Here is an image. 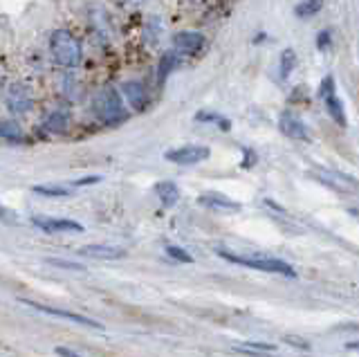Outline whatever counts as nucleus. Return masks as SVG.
Listing matches in <instances>:
<instances>
[{
  "label": "nucleus",
  "mask_w": 359,
  "mask_h": 357,
  "mask_svg": "<svg viewBox=\"0 0 359 357\" xmlns=\"http://www.w3.org/2000/svg\"><path fill=\"white\" fill-rule=\"evenodd\" d=\"M45 263H50V265H54V267H65V270H79V272H84V270H86L84 265H77V263L63 261V258H47Z\"/></svg>",
  "instance_id": "obj_26"
},
{
  "label": "nucleus",
  "mask_w": 359,
  "mask_h": 357,
  "mask_svg": "<svg viewBox=\"0 0 359 357\" xmlns=\"http://www.w3.org/2000/svg\"><path fill=\"white\" fill-rule=\"evenodd\" d=\"M319 99H325V97H330V95H334L337 93V84H334V77L332 75H325L323 79H321V84H319Z\"/></svg>",
  "instance_id": "obj_24"
},
{
  "label": "nucleus",
  "mask_w": 359,
  "mask_h": 357,
  "mask_svg": "<svg viewBox=\"0 0 359 357\" xmlns=\"http://www.w3.org/2000/svg\"><path fill=\"white\" fill-rule=\"evenodd\" d=\"M5 103L12 115H27V112L34 108V93H32V88L27 84L16 81V84L7 88Z\"/></svg>",
  "instance_id": "obj_4"
},
{
  "label": "nucleus",
  "mask_w": 359,
  "mask_h": 357,
  "mask_svg": "<svg viewBox=\"0 0 359 357\" xmlns=\"http://www.w3.org/2000/svg\"><path fill=\"white\" fill-rule=\"evenodd\" d=\"M218 256L225 258L234 265L240 267H251V270H260V272H272V274H281V277H290L295 279L297 272L290 263L281 261V258H249V256H236L227 249H218Z\"/></svg>",
  "instance_id": "obj_3"
},
{
  "label": "nucleus",
  "mask_w": 359,
  "mask_h": 357,
  "mask_svg": "<svg viewBox=\"0 0 359 357\" xmlns=\"http://www.w3.org/2000/svg\"><path fill=\"white\" fill-rule=\"evenodd\" d=\"M171 43H173V52L177 56H195V54H200L202 50H205L207 38H205V34H200V32L184 29V32L173 34Z\"/></svg>",
  "instance_id": "obj_7"
},
{
  "label": "nucleus",
  "mask_w": 359,
  "mask_h": 357,
  "mask_svg": "<svg viewBox=\"0 0 359 357\" xmlns=\"http://www.w3.org/2000/svg\"><path fill=\"white\" fill-rule=\"evenodd\" d=\"M23 126L16 119H0V140L7 142H23Z\"/></svg>",
  "instance_id": "obj_17"
},
{
  "label": "nucleus",
  "mask_w": 359,
  "mask_h": 357,
  "mask_svg": "<svg viewBox=\"0 0 359 357\" xmlns=\"http://www.w3.org/2000/svg\"><path fill=\"white\" fill-rule=\"evenodd\" d=\"M243 346L254 348V351H263V353H274L276 351V346L274 344H267V342H247V344H243Z\"/></svg>",
  "instance_id": "obj_28"
},
{
  "label": "nucleus",
  "mask_w": 359,
  "mask_h": 357,
  "mask_svg": "<svg viewBox=\"0 0 359 357\" xmlns=\"http://www.w3.org/2000/svg\"><path fill=\"white\" fill-rule=\"evenodd\" d=\"M79 256L88 258H101V261H115V258H124L126 251L115 245H103V243H92V245H84L79 249Z\"/></svg>",
  "instance_id": "obj_12"
},
{
  "label": "nucleus",
  "mask_w": 359,
  "mask_h": 357,
  "mask_svg": "<svg viewBox=\"0 0 359 357\" xmlns=\"http://www.w3.org/2000/svg\"><path fill=\"white\" fill-rule=\"evenodd\" d=\"M323 3L325 0H301L295 7V14L299 19H312V16H317L323 10Z\"/></svg>",
  "instance_id": "obj_20"
},
{
  "label": "nucleus",
  "mask_w": 359,
  "mask_h": 357,
  "mask_svg": "<svg viewBox=\"0 0 359 357\" xmlns=\"http://www.w3.org/2000/svg\"><path fill=\"white\" fill-rule=\"evenodd\" d=\"M43 128L52 135H63L70 128V115L65 110H52L50 115L45 117Z\"/></svg>",
  "instance_id": "obj_14"
},
{
  "label": "nucleus",
  "mask_w": 359,
  "mask_h": 357,
  "mask_svg": "<svg viewBox=\"0 0 359 357\" xmlns=\"http://www.w3.org/2000/svg\"><path fill=\"white\" fill-rule=\"evenodd\" d=\"M198 202L202 207H207V209H216V212H238V209H240V202L227 198V196H223V193H218V191L202 193V196L198 198Z\"/></svg>",
  "instance_id": "obj_13"
},
{
  "label": "nucleus",
  "mask_w": 359,
  "mask_h": 357,
  "mask_svg": "<svg viewBox=\"0 0 359 357\" xmlns=\"http://www.w3.org/2000/svg\"><path fill=\"white\" fill-rule=\"evenodd\" d=\"M121 97H124V101L128 103V108L135 110V112H144L151 106L149 88L137 79H130V81H124V84H121Z\"/></svg>",
  "instance_id": "obj_8"
},
{
  "label": "nucleus",
  "mask_w": 359,
  "mask_h": 357,
  "mask_svg": "<svg viewBox=\"0 0 359 357\" xmlns=\"http://www.w3.org/2000/svg\"><path fill=\"white\" fill-rule=\"evenodd\" d=\"M21 301L25 304V306H29V308H34V310H38V312L50 315V317L68 319V321H72V323H81V326L92 328V330H99V332L103 330V323L90 319V317H84V315H79V312H70V310H61V308H52V306H45V304H36V301H32V299H21Z\"/></svg>",
  "instance_id": "obj_6"
},
{
  "label": "nucleus",
  "mask_w": 359,
  "mask_h": 357,
  "mask_svg": "<svg viewBox=\"0 0 359 357\" xmlns=\"http://www.w3.org/2000/svg\"><path fill=\"white\" fill-rule=\"evenodd\" d=\"M54 353L59 355V357H81L79 353L70 351V348H65V346H56V348H54Z\"/></svg>",
  "instance_id": "obj_30"
},
{
  "label": "nucleus",
  "mask_w": 359,
  "mask_h": 357,
  "mask_svg": "<svg viewBox=\"0 0 359 357\" xmlns=\"http://www.w3.org/2000/svg\"><path fill=\"white\" fill-rule=\"evenodd\" d=\"M177 63H180V56H177L173 50L162 56L160 63H158V84H160V86L164 84V81L171 77V72H173V70L177 68Z\"/></svg>",
  "instance_id": "obj_18"
},
{
  "label": "nucleus",
  "mask_w": 359,
  "mask_h": 357,
  "mask_svg": "<svg viewBox=\"0 0 359 357\" xmlns=\"http://www.w3.org/2000/svg\"><path fill=\"white\" fill-rule=\"evenodd\" d=\"M346 346L350 348V351H359V342H348Z\"/></svg>",
  "instance_id": "obj_33"
},
{
  "label": "nucleus",
  "mask_w": 359,
  "mask_h": 357,
  "mask_svg": "<svg viewBox=\"0 0 359 357\" xmlns=\"http://www.w3.org/2000/svg\"><path fill=\"white\" fill-rule=\"evenodd\" d=\"M195 119L198 121H211V124H218L223 131H230L232 128V121L230 119H225V117H220L218 112H207V110H200L198 115H195Z\"/></svg>",
  "instance_id": "obj_23"
},
{
  "label": "nucleus",
  "mask_w": 359,
  "mask_h": 357,
  "mask_svg": "<svg viewBox=\"0 0 359 357\" xmlns=\"http://www.w3.org/2000/svg\"><path fill=\"white\" fill-rule=\"evenodd\" d=\"M323 106H325V110H328V115H330V119H332V121H337L339 126H346V124H348L344 101L339 99L337 93L330 95V97H325V99H323Z\"/></svg>",
  "instance_id": "obj_16"
},
{
  "label": "nucleus",
  "mask_w": 359,
  "mask_h": 357,
  "mask_svg": "<svg viewBox=\"0 0 359 357\" xmlns=\"http://www.w3.org/2000/svg\"><path fill=\"white\" fill-rule=\"evenodd\" d=\"M32 191L38 193V196H50V198H65L72 193L70 189H65V186H50V184H38Z\"/></svg>",
  "instance_id": "obj_22"
},
{
  "label": "nucleus",
  "mask_w": 359,
  "mask_h": 357,
  "mask_svg": "<svg viewBox=\"0 0 359 357\" xmlns=\"http://www.w3.org/2000/svg\"><path fill=\"white\" fill-rule=\"evenodd\" d=\"M295 68H297V54H295L292 47H285V50L281 52V59H279V77H281V81L290 79L292 72H295Z\"/></svg>",
  "instance_id": "obj_19"
},
{
  "label": "nucleus",
  "mask_w": 359,
  "mask_h": 357,
  "mask_svg": "<svg viewBox=\"0 0 359 357\" xmlns=\"http://www.w3.org/2000/svg\"><path fill=\"white\" fill-rule=\"evenodd\" d=\"M117 3L119 7H124V10H140L146 0H117Z\"/></svg>",
  "instance_id": "obj_29"
},
{
  "label": "nucleus",
  "mask_w": 359,
  "mask_h": 357,
  "mask_svg": "<svg viewBox=\"0 0 359 357\" xmlns=\"http://www.w3.org/2000/svg\"><path fill=\"white\" fill-rule=\"evenodd\" d=\"M330 29H323V32H319V34H317V50H328V45H330Z\"/></svg>",
  "instance_id": "obj_27"
},
{
  "label": "nucleus",
  "mask_w": 359,
  "mask_h": 357,
  "mask_svg": "<svg viewBox=\"0 0 359 357\" xmlns=\"http://www.w3.org/2000/svg\"><path fill=\"white\" fill-rule=\"evenodd\" d=\"M285 342L292 344V346H299V348H310L308 342H304V339H295V337H285Z\"/></svg>",
  "instance_id": "obj_32"
},
{
  "label": "nucleus",
  "mask_w": 359,
  "mask_h": 357,
  "mask_svg": "<svg viewBox=\"0 0 359 357\" xmlns=\"http://www.w3.org/2000/svg\"><path fill=\"white\" fill-rule=\"evenodd\" d=\"M160 38H162V23H160V19L151 16V19L146 21V43L158 45Z\"/></svg>",
  "instance_id": "obj_21"
},
{
  "label": "nucleus",
  "mask_w": 359,
  "mask_h": 357,
  "mask_svg": "<svg viewBox=\"0 0 359 357\" xmlns=\"http://www.w3.org/2000/svg\"><path fill=\"white\" fill-rule=\"evenodd\" d=\"M3 93H5V81H3V77H0V97H3Z\"/></svg>",
  "instance_id": "obj_34"
},
{
  "label": "nucleus",
  "mask_w": 359,
  "mask_h": 357,
  "mask_svg": "<svg viewBox=\"0 0 359 357\" xmlns=\"http://www.w3.org/2000/svg\"><path fill=\"white\" fill-rule=\"evenodd\" d=\"M101 177L99 175H90V177H84V180H77L75 186H86V184H95V182H99Z\"/></svg>",
  "instance_id": "obj_31"
},
{
  "label": "nucleus",
  "mask_w": 359,
  "mask_h": 357,
  "mask_svg": "<svg viewBox=\"0 0 359 357\" xmlns=\"http://www.w3.org/2000/svg\"><path fill=\"white\" fill-rule=\"evenodd\" d=\"M155 193H158V198L164 207H173V205H177V200H180L177 184L171 182V180H162V182L155 184Z\"/></svg>",
  "instance_id": "obj_15"
},
{
  "label": "nucleus",
  "mask_w": 359,
  "mask_h": 357,
  "mask_svg": "<svg viewBox=\"0 0 359 357\" xmlns=\"http://www.w3.org/2000/svg\"><path fill=\"white\" fill-rule=\"evenodd\" d=\"M50 52L56 66L75 70L81 66L84 61V47H81V40L72 34L70 29H54L50 36Z\"/></svg>",
  "instance_id": "obj_1"
},
{
  "label": "nucleus",
  "mask_w": 359,
  "mask_h": 357,
  "mask_svg": "<svg viewBox=\"0 0 359 357\" xmlns=\"http://www.w3.org/2000/svg\"><path fill=\"white\" fill-rule=\"evenodd\" d=\"M279 131L285 137H290V140L310 142V128L306 126V121L299 115H295L292 110H283L279 115Z\"/></svg>",
  "instance_id": "obj_9"
},
{
  "label": "nucleus",
  "mask_w": 359,
  "mask_h": 357,
  "mask_svg": "<svg viewBox=\"0 0 359 357\" xmlns=\"http://www.w3.org/2000/svg\"><path fill=\"white\" fill-rule=\"evenodd\" d=\"M209 156H211L209 146L184 144V146H177V149L166 151L164 153V160L166 162H173V164H180V167H193V164H200V162L209 160Z\"/></svg>",
  "instance_id": "obj_5"
},
{
  "label": "nucleus",
  "mask_w": 359,
  "mask_h": 357,
  "mask_svg": "<svg viewBox=\"0 0 359 357\" xmlns=\"http://www.w3.org/2000/svg\"><path fill=\"white\" fill-rule=\"evenodd\" d=\"M32 225L47 234H65V232H84V225L70 218H50V216H32Z\"/></svg>",
  "instance_id": "obj_10"
},
{
  "label": "nucleus",
  "mask_w": 359,
  "mask_h": 357,
  "mask_svg": "<svg viewBox=\"0 0 359 357\" xmlns=\"http://www.w3.org/2000/svg\"><path fill=\"white\" fill-rule=\"evenodd\" d=\"M92 112L106 126H117L128 117L126 106H124V97H121V93L112 86H106L95 95Z\"/></svg>",
  "instance_id": "obj_2"
},
{
  "label": "nucleus",
  "mask_w": 359,
  "mask_h": 357,
  "mask_svg": "<svg viewBox=\"0 0 359 357\" xmlns=\"http://www.w3.org/2000/svg\"><path fill=\"white\" fill-rule=\"evenodd\" d=\"M166 254L173 258L177 263H193V256L189 251H184L182 247H175V245H166Z\"/></svg>",
  "instance_id": "obj_25"
},
{
  "label": "nucleus",
  "mask_w": 359,
  "mask_h": 357,
  "mask_svg": "<svg viewBox=\"0 0 359 357\" xmlns=\"http://www.w3.org/2000/svg\"><path fill=\"white\" fill-rule=\"evenodd\" d=\"M312 173L314 177H319L325 186H330V189L339 191V193H350L357 186V182L350 180L348 175L339 173V171H330V169H323V167H317Z\"/></svg>",
  "instance_id": "obj_11"
}]
</instances>
